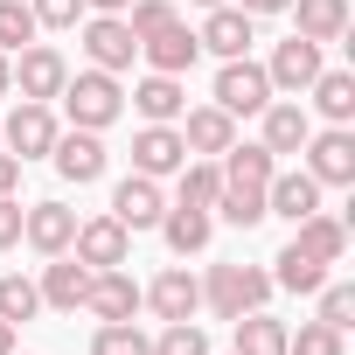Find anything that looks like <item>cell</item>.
Wrapping results in <instances>:
<instances>
[{
  "label": "cell",
  "instance_id": "cell-1",
  "mask_svg": "<svg viewBox=\"0 0 355 355\" xmlns=\"http://www.w3.org/2000/svg\"><path fill=\"white\" fill-rule=\"evenodd\" d=\"M279 153H265V146H223V196H216V216L223 223H237V230H251V223H265V182H272V167Z\"/></svg>",
  "mask_w": 355,
  "mask_h": 355
},
{
  "label": "cell",
  "instance_id": "cell-2",
  "mask_svg": "<svg viewBox=\"0 0 355 355\" xmlns=\"http://www.w3.org/2000/svg\"><path fill=\"white\" fill-rule=\"evenodd\" d=\"M56 98L70 105V125H84V132H105V125L125 112V91H119L112 70H77V77H63Z\"/></svg>",
  "mask_w": 355,
  "mask_h": 355
},
{
  "label": "cell",
  "instance_id": "cell-3",
  "mask_svg": "<svg viewBox=\"0 0 355 355\" xmlns=\"http://www.w3.org/2000/svg\"><path fill=\"white\" fill-rule=\"evenodd\" d=\"M265 300H272V272H258V265H209V279H202V306L216 320H237Z\"/></svg>",
  "mask_w": 355,
  "mask_h": 355
},
{
  "label": "cell",
  "instance_id": "cell-4",
  "mask_svg": "<svg viewBox=\"0 0 355 355\" xmlns=\"http://www.w3.org/2000/svg\"><path fill=\"white\" fill-rule=\"evenodd\" d=\"M216 105H223L230 119H251V112H265V105H272V77H265V63H251V56H230V63L216 70Z\"/></svg>",
  "mask_w": 355,
  "mask_h": 355
},
{
  "label": "cell",
  "instance_id": "cell-5",
  "mask_svg": "<svg viewBox=\"0 0 355 355\" xmlns=\"http://www.w3.org/2000/svg\"><path fill=\"white\" fill-rule=\"evenodd\" d=\"M306 174L320 189H348L355 182V132L348 125H327V132H306Z\"/></svg>",
  "mask_w": 355,
  "mask_h": 355
},
{
  "label": "cell",
  "instance_id": "cell-6",
  "mask_svg": "<svg viewBox=\"0 0 355 355\" xmlns=\"http://www.w3.org/2000/svg\"><path fill=\"white\" fill-rule=\"evenodd\" d=\"M0 146H8L21 167H28V160H42V153L56 146V112L21 98V112H8V119H0Z\"/></svg>",
  "mask_w": 355,
  "mask_h": 355
},
{
  "label": "cell",
  "instance_id": "cell-7",
  "mask_svg": "<svg viewBox=\"0 0 355 355\" xmlns=\"http://www.w3.org/2000/svg\"><path fill=\"white\" fill-rule=\"evenodd\" d=\"M70 258H84L91 272H112V265H125V258H132V230H125L119 216H91V223H77Z\"/></svg>",
  "mask_w": 355,
  "mask_h": 355
},
{
  "label": "cell",
  "instance_id": "cell-8",
  "mask_svg": "<svg viewBox=\"0 0 355 355\" xmlns=\"http://www.w3.org/2000/svg\"><path fill=\"white\" fill-rule=\"evenodd\" d=\"M84 56H91V70H132V56H139V42H132V28H125V15H91L84 21Z\"/></svg>",
  "mask_w": 355,
  "mask_h": 355
},
{
  "label": "cell",
  "instance_id": "cell-9",
  "mask_svg": "<svg viewBox=\"0 0 355 355\" xmlns=\"http://www.w3.org/2000/svg\"><path fill=\"white\" fill-rule=\"evenodd\" d=\"M21 63H15V91L28 98V105H49L56 91H63V77H70V63H63V49H49V42H28V49H15Z\"/></svg>",
  "mask_w": 355,
  "mask_h": 355
},
{
  "label": "cell",
  "instance_id": "cell-10",
  "mask_svg": "<svg viewBox=\"0 0 355 355\" xmlns=\"http://www.w3.org/2000/svg\"><path fill=\"white\" fill-rule=\"evenodd\" d=\"M49 160H56V174L63 182H77V189H91L98 174H105V139L98 132H56V146H49Z\"/></svg>",
  "mask_w": 355,
  "mask_h": 355
},
{
  "label": "cell",
  "instance_id": "cell-11",
  "mask_svg": "<svg viewBox=\"0 0 355 355\" xmlns=\"http://www.w3.org/2000/svg\"><path fill=\"white\" fill-rule=\"evenodd\" d=\"M196 42H202L209 56H223V63H230V56H244V49L258 42V21H251L244 8H230V0H223V8H209V21L196 28Z\"/></svg>",
  "mask_w": 355,
  "mask_h": 355
},
{
  "label": "cell",
  "instance_id": "cell-12",
  "mask_svg": "<svg viewBox=\"0 0 355 355\" xmlns=\"http://www.w3.org/2000/svg\"><path fill=\"white\" fill-rule=\"evenodd\" d=\"M112 216H119L125 230H153V223L167 216V196H160V182H146V174H125V182L112 189Z\"/></svg>",
  "mask_w": 355,
  "mask_h": 355
},
{
  "label": "cell",
  "instance_id": "cell-13",
  "mask_svg": "<svg viewBox=\"0 0 355 355\" xmlns=\"http://www.w3.org/2000/svg\"><path fill=\"white\" fill-rule=\"evenodd\" d=\"M265 77H272V91H306L313 77H320V42H306V35H293V42H279L272 49V63H265Z\"/></svg>",
  "mask_w": 355,
  "mask_h": 355
},
{
  "label": "cell",
  "instance_id": "cell-14",
  "mask_svg": "<svg viewBox=\"0 0 355 355\" xmlns=\"http://www.w3.org/2000/svg\"><path fill=\"white\" fill-rule=\"evenodd\" d=\"M21 237H28L42 258H63L70 237H77V209H63V202H35V209H21Z\"/></svg>",
  "mask_w": 355,
  "mask_h": 355
},
{
  "label": "cell",
  "instance_id": "cell-15",
  "mask_svg": "<svg viewBox=\"0 0 355 355\" xmlns=\"http://www.w3.org/2000/svg\"><path fill=\"white\" fill-rule=\"evenodd\" d=\"M182 160H189V146H182V132H174V125H146V132L132 139V174H146V182L182 174Z\"/></svg>",
  "mask_w": 355,
  "mask_h": 355
},
{
  "label": "cell",
  "instance_id": "cell-16",
  "mask_svg": "<svg viewBox=\"0 0 355 355\" xmlns=\"http://www.w3.org/2000/svg\"><path fill=\"white\" fill-rule=\"evenodd\" d=\"M139 306H153L160 320H196V306H202V286L182 272V265H167L146 293H139Z\"/></svg>",
  "mask_w": 355,
  "mask_h": 355
},
{
  "label": "cell",
  "instance_id": "cell-17",
  "mask_svg": "<svg viewBox=\"0 0 355 355\" xmlns=\"http://www.w3.org/2000/svg\"><path fill=\"white\" fill-rule=\"evenodd\" d=\"M320 209V182L306 167H293V174H272L265 182V216H286V223H300V216H313Z\"/></svg>",
  "mask_w": 355,
  "mask_h": 355
},
{
  "label": "cell",
  "instance_id": "cell-18",
  "mask_svg": "<svg viewBox=\"0 0 355 355\" xmlns=\"http://www.w3.org/2000/svg\"><path fill=\"white\" fill-rule=\"evenodd\" d=\"M35 293H42V306H56V313H77V306H84V293H91V265L63 251V258H56L42 279H35Z\"/></svg>",
  "mask_w": 355,
  "mask_h": 355
},
{
  "label": "cell",
  "instance_id": "cell-19",
  "mask_svg": "<svg viewBox=\"0 0 355 355\" xmlns=\"http://www.w3.org/2000/svg\"><path fill=\"white\" fill-rule=\"evenodd\" d=\"M84 313H98V320H132V313H139V286L125 279V265H112V272H91Z\"/></svg>",
  "mask_w": 355,
  "mask_h": 355
},
{
  "label": "cell",
  "instance_id": "cell-20",
  "mask_svg": "<svg viewBox=\"0 0 355 355\" xmlns=\"http://www.w3.org/2000/svg\"><path fill=\"white\" fill-rule=\"evenodd\" d=\"M258 119H265V139H258L265 153H300V146H306V132H313L306 105H293V98H272Z\"/></svg>",
  "mask_w": 355,
  "mask_h": 355
},
{
  "label": "cell",
  "instance_id": "cell-21",
  "mask_svg": "<svg viewBox=\"0 0 355 355\" xmlns=\"http://www.w3.org/2000/svg\"><path fill=\"white\" fill-rule=\"evenodd\" d=\"M293 244H300L306 258H320V265H341V258H348V223L327 216V209H313V216L293 223Z\"/></svg>",
  "mask_w": 355,
  "mask_h": 355
},
{
  "label": "cell",
  "instance_id": "cell-22",
  "mask_svg": "<svg viewBox=\"0 0 355 355\" xmlns=\"http://www.w3.org/2000/svg\"><path fill=\"white\" fill-rule=\"evenodd\" d=\"M153 230L167 237V251H174V258H196V251H209V237H216V216H209V209H189V202H182V209H167V216H160Z\"/></svg>",
  "mask_w": 355,
  "mask_h": 355
},
{
  "label": "cell",
  "instance_id": "cell-23",
  "mask_svg": "<svg viewBox=\"0 0 355 355\" xmlns=\"http://www.w3.org/2000/svg\"><path fill=\"white\" fill-rule=\"evenodd\" d=\"M286 334H293L286 320H272L265 306H251V313L230 320V341H237L230 355H286Z\"/></svg>",
  "mask_w": 355,
  "mask_h": 355
},
{
  "label": "cell",
  "instance_id": "cell-24",
  "mask_svg": "<svg viewBox=\"0 0 355 355\" xmlns=\"http://www.w3.org/2000/svg\"><path fill=\"white\" fill-rule=\"evenodd\" d=\"M139 56H146V63H153L160 77H182V70H189V63L202 56V42H196V35H189L182 21H167L160 35H146V42H139Z\"/></svg>",
  "mask_w": 355,
  "mask_h": 355
},
{
  "label": "cell",
  "instance_id": "cell-25",
  "mask_svg": "<svg viewBox=\"0 0 355 355\" xmlns=\"http://www.w3.org/2000/svg\"><path fill=\"white\" fill-rule=\"evenodd\" d=\"M182 146L189 153H223V146H237V119L223 105H196L189 125H182Z\"/></svg>",
  "mask_w": 355,
  "mask_h": 355
},
{
  "label": "cell",
  "instance_id": "cell-26",
  "mask_svg": "<svg viewBox=\"0 0 355 355\" xmlns=\"http://www.w3.org/2000/svg\"><path fill=\"white\" fill-rule=\"evenodd\" d=\"M132 105H139L146 125H174V119L189 112V91H182V77H160V70H153V77L132 91Z\"/></svg>",
  "mask_w": 355,
  "mask_h": 355
},
{
  "label": "cell",
  "instance_id": "cell-27",
  "mask_svg": "<svg viewBox=\"0 0 355 355\" xmlns=\"http://www.w3.org/2000/svg\"><path fill=\"white\" fill-rule=\"evenodd\" d=\"M306 91H313V112H320L327 125H348V119H355V77H348V70H320Z\"/></svg>",
  "mask_w": 355,
  "mask_h": 355
},
{
  "label": "cell",
  "instance_id": "cell-28",
  "mask_svg": "<svg viewBox=\"0 0 355 355\" xmlns=\"http://www.w3.org/2000/svg\"><path fill=\"white\" fill-rule=\"evenodd\" d=\"M293 15H300L306 42H341L348 35V0H293Z\"/></svg>",
  "mask_w": 355,
  "mask_h": 355
},
{
  "label": "cell",
  "instance_id": "cell-29",
  "mask_svg": "<svg viewBox=\"0 0 355 355\" xmlns=\"http://www.w3.org/2000/svg\"><path fill=\"white\" fill-rule=\"evenodd\" d=\"M272 265H279V272H272V286H286V293H320V286H327V265H320V258H306L300 244H286Z\"/></svg>",
  "mask_w": 355,
  "mask_h": 355
},
{
  "label": "cell",
  "instance_id": "cell-30",
  "mask_svg": "<svg viewBox=\"0 0 355 355\" xmlns=\"http://www.w3.org/2000/svg\"><path fill=\"white\" fill-rule=\"evenodd\" d=\"M223 196V167L216 160H182V202L189 209H216Z\"/></svg>",
  "mask_w": 355,
  "mask_h": 355
},
{
  "label": "cell",
  "instance_id": "cell-31",
  "mask_svg": "<svg viewBox=\"0 0 355 355\" xmlns=\"http://www.w3.org/2000/svg\"><path fill=\"white\" fill-rule=\"evenodd\" d=\"M35 306H42V293H35V279H21V272H0V320H35Z\"/></svg>",
  "mask_w": 355,
  "mask_h": 355
},
{
  "label": "cell",
  "instance_id": "cell-32",
  "mask_svg": "<svg viewBox=\"0 0 355 355\" xmlns=\"http://www.w3.org/2000/svg\"><path fill=\"white\" fill-rule=\"evenodd\" d=\"M153 341L132 327V320H98V334H91V355H146Z\"/></svg>",
  "mask_w": 355,
  "mask_h": 355
},
{
  "label": "cell",
  "instance_id": "cell-33",
  "mask_svg": "<svg viewBox=\"0 0 355 355\" xmlns=\"http://www.w3.org/2000/svg\"><path fill=\"white\" fill-rule=\"evenodd\" d=\"M35 42V8H28V0H0V49H28Z\"/></svg>",
  "mask_w": 355,
  "mask_h": 355
},
{
  "label": "cell",
  "instance_id": "cell-34",
  "mask_svg": "<svg viewBox=\"0 0 355 355\" xmlns=\"http://www.w3.org/2000/svg\"><path fill=\"white\" fill-rule=\"evenodd\" d=\"M146 355H209V334H202L196 320H167V327H160V341H153Z\"/></svg>",
  "mask_w": 355,
  "mask_h": 355
},
{
  "label": "cell",
  "instance_id": "cell-35",
  "mask_svg": "<svg viewBox=\"0 0 355 355\" xmlns=\"http://www.w3.org/2000/svg\"><path fill=\"white\" fill-rule=\"evenodd\" d=\"M286 355H348V348H341V327H327V320H306L300 334H286Z\"/></svg>",
  "mask_w": 355,
  "mask_h": 355
},
{
  "label": "cell",
  "instance_id": "cell-36",
  "mask_svg": "<svg viewBox=\"0 0 355 355\" xmlns=\"http://www.w3.org/2000/svg\"><path fill=\"white\" fill-rule=\"evenodd\" d=\"M167 21H182V15H174V0H132V8H125V28H132V42L160 35Z\"/></svg>",
  "mask_w": 355,
  "mask_h": 355
},
{
  "label": "cell",
  "instance_id": "cell-37",
  "mask_svg": "<svg viewBox=\"0 0 355 355\" xmlns=\"http://www.w3.org/2000/svg\"><path fill=\"white\" fill-rule=\"evenodd\" d=\"M320 320L348 334V320H355V286H320Z\"/></svg>",
  "mask_w": 355,
  "mask_h": 355
},
{
  "label": "cell",
  "instance_id": "cell-38",
  "mask_svg": "<svg viewBox=\"0 0 355 355\" xmlns=\"http://www.w3.org/2000/svg\"><path fill=\"white\" fill-rule=\"evenodd\" d=\"M35 8V28H77L84 21V0H28Z\"/></svg>",
  "mask_w": 355,
  "mask_h": 355
},
{
  "label": "cell",
  "instance_id": "cell-39",
  "mask_svg": "<svg viewBox=\"0 0 355 355\" xmlns=\"http://www.w3.org/2000/svg\"><path fill=\"white\" fill-rule=\"evenodd\" d=\"M21 244V196H0V251Z\"/></svg>",
  "mask_w": 355,
  "mask_h": 355
},
{
  "label": "cell",
  "instance_id": "cell-40",
  "mask_svg": "<svg viewBox=\"0 0 355 355\" xmlns=\"http://www.w3.org/2000/svg\"><path fill=\"white\" fill-rule=\"evenodd\" d=\"M0 196H21V160L0 153Z\"/></svg>",
  "mask_w": 355,
  "mask_h": 355
},
{
  "label": "cell",
  "instance_id": "cell-41",
  "mask_svg": "<svg viewBox=\"0 0 355 355\" xmlns=\"http://www.w3.org/2000/svg\"><path fill=\"white\" fill-rule=\"evenodd\" d=\"M237 8H244V15L258 21V15H286V8H293V0H237Z\"/></svg>",
  "mask_w": 355,
  "mask_h": 355
},
{
  "label": "cell",
  "instance_id": "cell-42",
  "mask_svg": "<svg viewBox=\"0 0 355 355\" xmlns=\"http://www.w3.org/2000/svg\"><path fill=\"white\" fill-rule=\"evenodd\" d=\"M84 8H91V15H125L132 0H84Z\"/></svg>",
  "mask_w": 355,
  "mask_h": 355
},
{
  "label": "cell",
  "instance_id": "cell-43",
  "mask_svg": "<svg viewBox=\"0 0 355 355\" xmlns=\"http://www.w3.org/2000/svg\"><path fill=\"white\" fill-rule=\"evenodd\" d=\"M8 91H15V56L0 49V98H8Z\"/></svg>",
  "mask_w": 355,
  "mask_h": 355
},
{
  "label": "cell",
  "instance_id": "cell-44",
  "mask_svg": "<svg viewBox=\"0 0 355 355\" xmlns=\"http://www.w3.org/2000/svg\"><path fill=\"white\" fill-rule=\"evenodd\" d=\"M0 355H15V320H0Z\"/></svg>",
  "mask_w": 355,
  "mask_h": 355
},
{
  "label": "cell",
  "instance_id": "cell-45",
  "mask_svg": "<svg viewBox=\"0 0 355 355\" xmlns=\"http://www.w3.org/2000/svg\"><path fill=\"white\" fill-rule=\"evenodd\" d=\"M196 8H223V0H196Z\"/></svg>",
  "mask_w": 355,
  "mask_h": 355
}]
</instances>
